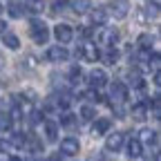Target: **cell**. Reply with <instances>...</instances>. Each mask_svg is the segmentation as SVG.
<instances>
[{
  "label": "cell",
  "instance_id": "obj_1",
  "mask_svg": "<svg viewBox=\"0 0 161 161\" xmlns=\"http://www.w3.org/2000/svg\"><path fill=\"white\" fill-rule=\"evenodd\" d=\"M29 36L34 38V43L45 45L47 40H49V27H47L40 18H34L31 23H29Z\"/></svg>",
  "mask_w": 161,
  "mask_h": 161
},
{
  "label": "cell",
  "instance_id": "obj_2",
  "mask_svg": "<svg viewBox=\"0 0 161 161\" xmlns=\"http://www.w3.org/2000/svg\"><path fill=\"white\" fill-rule=\"evenodd\" d=\"M78 150H80V143H78L76 136H65V139H60V150H58V154H63V157H74V154H78Z\"/></svg>",
  "mask_w": 161,
  "mask_h": 161
},
{
  "label": "cell",
  "instance_id": "obj_3",
  "mask_svg": "<svg viewBox=\"0 0 161 161\" xmlns=\"http://www.w3.org/2000/svg\"><path fill=\"white\" fill-rule=\"evenodd\" d=\"M76 56H80V58L90 60V63H94V60L101 58V52H98V47L94 43H83L80 47H76Z\"/></svg>",
  "mask_w": 161,
  "mask_h": 161
},
{
  "label": "cell",
  "instance_id": "obj_4",
  "mask_svg": "<svg viewBox=\"0 0 161 161\" xmlns=\"http://www.w3.org/2000/svg\"><path fill=\"white\" fill-rule=\"evenodd\" d=\"M54 36L58 40V45H65V43H72L74 40V29L69 25H65V23H60V25L54 27Z\"/></svg>",
  "mask_w": 161,
  "mask_h": 161
},
{
  "label": "cell",
  "instance_id": "obj_5",
  "mask_svg": "<svg viewBox=\"0 0 161 161\" xmlns=\"http://www.w3.org/2000/svg\"><path fill=\"white\" fill-rule=\"evenodd\" d=\"M94 38L98 40V43H103V45H114L119 40V29H112V27L98 29V31H94Z\"/></svg>",
  "mask_w": 161,
  "mask_h": 161
},
{
  "label": "cell",
  "instance_id": "obj_6",
  "mask_svg": "<svg viewBox=\"0 0 161 161\" xmlns=\"http://www.w3.org/2000/svg\"><path fill=\"white\" fill-rule=\"evenodd\" d=\"M110 94H112V103L114 105H121L128 98V87L121 83V80H114V83L110 85Z\"/></svg>",
  "mask_w": 161,
  "mask_h": 161
},
{
  "label": "cell",
  "instance_id": "obj_7",
  "mask_svg": "<svg viewBox=\"0 0 161 161\" xmlns=\"http://www.w3.org/2000/svg\"><path fill=\"white\" fill-rule=\"evenodd\" d=\"M45 56H47V60H52V63H63V60L69 58V52H67L63 45H54V47L47 49Z\"/></svg>",
  "mask_w": 161,
  "mask_h": 161
},
{
  "label": "cell",
  "instance_id": "obj_8",
  "mask_svg": "<svg viewBox=\"0 0 161 161\" xmlns=\"http://www.w3.org/2000/svg\"><path fill=\"white\" fill-rule=\"evenodd\" d=\"M87 78H90V85H92V90H101L103 85H108V74H105L103 69H92Z\"/></svg>",
  "mask_w": 161,
  "mask_h": 161
},
{
  "label": "cell",
  "instance_id": "obj_9",
  "mask_svg": "<svg viewBox=\"0 0 161 161\" xmlns=\"http://www.w3.org/2000/svg\"><path fill=\"white\" fill-rule=\"evenodd\" d=\"M123 143H125V136H123V132H114V134H110V136H108V141H105V148H108L110 152H119L121 148H123Z\"/></svg>",
  "mask_w": 161,
  "mask_h": 161
},
{
  "label": "cell",
  "instance_id": "obj_10",
  "mask_svg": "<svg viewBox=\"0 0 161 161\" xmlns=\"http://www.w3.org/2000/svg\"><path fill=\"white\" fill-rule=\"evenodd\" d=\"M110 11L114 14V18H125L128 11H130L128 0H112V3H110Z\"/></svg>",
  "mask_w": 161,
  "mask_h": 161
},
{
  "label": "cell",
  "instance_id": "obj_11",
  "mask_svg": "<svg viewBox=\"0 0 161 161\" xmlns=\"http://www.w3.org/2000/svg\"><path fill=\"white\" fill-rule=\"evenodd\" d=\"M128 154H130V159H139L143 154V143L139 139H130L128 141Z\"/></svg>",
  "mask_w": 161,
  "mask_h": 161
},
{
  "label": "cell",
  "instance_id": "obj_12",
  "mask_svg": "<svg viewBox=\"0 0 161 161\" xmlns=\"http://www.w3.org/2000/svg\"><path fill=\"white\" fill-rule=\"evenodd\" d=\"M112 128L110 119H94V134H108Z\"/></svg>",
  "mask_w": 161,
  "mask_h": 161
},
{
  "label": "cell",
  "instance_id": "obj_13",
  "mask_svg": "<svg viewBox=\"0 0 161 161\" xmlns=\"http://www.w3.org/2000/svg\"><path fill=\"white\" fill-rule=\"evenodd\" d=\"M45 136H47V141H58V123L56 121H45Z\"/></svg>",
  "mask_w": 161,
  "mask_h": 161
},
{
  "label": "cell",
  "instance_id": "obj_14",
  "mask_svg": "<svg viewBox=\"0 0 161 161\" xmlns=\"http://www.w3.org/2000/svg\"><path fill=\"white\" fill-rule=\"evenodd\" d=\"M3 45H5L7 49H20V40H18V36H16V34L7 31V34L3 36Z\"/></svg>",
  "mask_w": 161,
  "mask_h": 161
},
{
  "label": "cell",
  "instance_id": "obj_15",
  "mask_svg": "<svg viewBox=\"0 0 161 161\" xmlns=\"http://www.w3.org/2000/svg\"><path fill=\"white\" fill-rule=\"evenodd\" d=\"M148 108H150V103H136V105L132 108V119L143 121V119L148 116Z\"/></svg>",
  "mask_w": 161,
  "mask_h": 161
},
{
  "label": "cell",
  "instance_id": "obj_16",
  "mask_svg": "<svg viewBox=\"0 0 161 161\" xmlns=\"http://www.w3.org/2000/svg\"><path fill=\"white\" fill-rule=\"evenodd\" d=\"M72 9L76 14H87V11H92V0H74Z\"/></svg>",
  "mask_w": 161,
  "mask_h": 161
},
{
  "label": "cell",
  "instance_id": "obj_17",
  "mask_svg": "<svg viewBox=\"0 0 161 161\" xmlns=\"http://www.w3.org/2000/svg\"><path fill=\"white\" fill-rule=\"evenodd\" d=\"M60 125H63V128H67V130H74V128L78 125V119H76L72 112H65L63 116H60Z\"/></svg>",
  "mask_w": 161,
  "mask_h": 161
},
{
  "label": "cell",
  "instance_id": "obj_18",
  "mask_svg": "<svg viewBox=\"0 0 161 161\" xmlns=\"http://www.w3.org/2000/svg\"><path fill=\"white\" fill-rule=\"evenodd\" d=\"M7 11L11 18H23L25 16V5H20V3H9L7 5Z\"/></svg>",
  "mask_w": 161,
  "mask_h": 161
},
{
  "label": "cell",
  "instance_id": "obj_19",
  "mask_svg": "<svg viewBox=\"0 0 161 161\" xmlns=\"http://www.w3.org/2000/svg\"><path fill=\"white\" fill-rule=\"evenodd\" d=\"M80 119H83V121H94L96 119V108L85 103L83 108H80Z\"/></svg>",
  "mask_w": 161,
  "mask_h": 161
},
{
  "label": "cell",
  "instance_id": "obj_20",
  "mask_svg": "<svg viewBox=\"0 0 161 161\" xmlns=\"http://www.w3.org/2000/svg\"><path fill=\"white\" fill-rule=\"evenodd\" d=\"M101 58L105 60V65H114L116 60H119V49H114V47H108V49H105V54L101 56Z\"/></svg>",
  "mask_w": 161,
  "mask_h": 161
},
{
  "label": "cell",
  "instance_id": "obj_21",
  "mask_svg": "<svg viewBox=\"0 0 161 161\" xmlns=\"http://www.w3.org/2000/svg\"><path fill=\"white\" fill-rule=\"evenodd\" d=\"M92 20H94V25H105L108 23V11L105 9H94L92 11Z\"/></svg>",
  "mask_w": 161,
  "mask_h": 161
},
{
  "label": "cell",
  "instance_id": "obj_22",
  "mask_svg": "<svg viewBox=\"0 0 161 161\" xmlns=\"http://www.w3.org/2000/svg\"><path fill=\"white\" fill-rule=\"evenodd\" d=\"M152 43H154V38H152L150 34H141V36H139V47H141V49H150Z\"/></svg>",
  "mask_w": 161,
  "mask_h": 161
},
{
  "label": "cell",
  "instance_id": "obj_23",
  "mask_svg": "<svg viewBox=\"0 0 161 161\" xmlns=\"http://www.w3.org/2000/svg\"><path fill=\"white\" fill-rule=\"evenodd\" d=\"M9 146H16V148H25V146H27V143H25V136L20 134V132L11 134V141H9Z\"/></svg>",
  "mask_w": 161,
  "mask_h": 161
},
{
  "label": "cell",
  "instance_id": "obj_24",
  "mask_svg": "<svg viewBox=\"0 0 161 161\" xmlns=\"http://www.w3.org/2000/svg\"><path fill=\"white\" fill-rule=\"evenodd\" d=\"M148 65H152V69H154V72H159V65H161V58H159V54H157V52L148 56Z\"/></svg>",
  "mask_w": 161,
  "mask_h": 161
},
{
  "label": "cell",
  "instance_id": "obj_25",
  "mask_svg": "<svg viewBox=\"0 0 161 161\" xmlns=\"http://www.w3.org/2000/svg\"><path fill=\"white\" fill-rule=\"evenodd\" d=\"M25 5H27L31 11H40L45 3H43V0H25Z\"/></svg>",
  "mask_w": 161,
  "mask_h": 161
},
{
  "label": "cell",
  "instance_id": "obj_26",
  "mask_svg": "<svg viewBox=\"0 0 161 161\" xmlns=\"http://www.w3.org/2000/svg\"><path fill=\"white\" fill-rule=\"evenodd\" d=\"M80 74H83V72H80V67L74 65V67L69 69V80H72V83H78V80H80Z\"/></svg>",
  "mask_w": 161,
  "mask_h": 161
},
{
  "label": "cell",
  "instance_id": "obj_27",
  "mask_svg": "<svg viewBox=\"0 0 161 161\" xmlns=\"http://www.w3.org/2000/svg\"><path fill=\"white\" fill-rule=\"evenodd\" d=\"M78 36H83V38H94V31L90 27H78Z\"/></svg>",
  "mask_w": 161,
  "mask_h": 161
},
{
  "label": "cell",
  "instance_id": "obj_28",
  "mask_svg": "<svg viewBox=\"0 0 161 161\" xmlns=\"http://www.w3.org/2000/svg\"><path fill=\"white\" fill-rule=\"evenodd\" d=\"M54 11H63L65 7H67V0H54Z\"/></svg>",
  "mask_w": 161,
  "mask_h": 161
},
{
  "label": "cell",
  "instance_id": "obj_29",
  "mask_svg": "<svg viewBox=\"0 0 161 161\" xmlns=\"http://www.w3.org/2000/svg\"><path fill=\"white\" fill-rule=\"evenodd\" d=\"M40 119H43V114H40V112H31V116H29V121H31L34 125H36V123H40Z\"/></svg>",
  "mask_w": 161,
  "mask_h": 161
},
{
  "label": "cell",
  "instance_id": "obj_30",
  "mask_svg": "<svg viewBox=\"0 0 161 161\" xmlns=\"http://www.w3.org/2000/svg\"><path fill=\"white\" fill-rule=\"evenodd\" d=\"M7 148H9V141L0 139V152H7Z\"/></svg>",
  "mask_w": 161,
  "mask_h": 161
},
{
  "label": "cell",
  "instance_id": "obj_31",
  "mask_svg": "<svg viewBox=\"0 0 161 161\" xmlns=\"http://www.w3.org/2000/svg\"><path fill=\"white\" fill-rule=\"evenodd\" d=\"M5 31H7V23H5L3 18H0V34H5Z\"/></svg>",
  "mask_w": 161,
  "mask_h": 161
},
{
  "label": "cell",
  "instance_id": "obj_32",
  "mask_svg": "<svg viewBox=\"0 0 161 161\" xmlns=\"http://www.w3.org/2000/svg\"><path fill=\"white\" fill-rule=\"evenodd\" d=\"M7 161H23V159H20V157H9Z\"/></svg>",
  "mask_w": 161,
  "mask_h": 161
},
{
  "label": "cell",
  "instance_id": "obj_33",
  "mask_svg": "<svg viewBox=\"0 0 161 161\" xmlns=\"http://www.w3.org/2000/svg\"><path fill=\"white\" fill-rule=\"evenodd\" d=\"M3 63H5V60H3V54H0V67H3Z\"/></svg>",
  "mask_w": 161,
  "mask_h": 161
},
{
  "label": "cell",
  "instance_id": "obj_34",
  "mask_svg": "<svg viewBox=\"0 0 161 161\" xmlns=\"http://www.w3.org/2000/svg\"><path fill=\"white\" fill-rule=\"evenodd\" d=\"M98 161H105V159H98Z\"/></svg>",
  "mask_w": 161,
  "mask_h": 161
},
{
  "label": "cell",
  "instance_id": "obj_35",
  "mask_svg": "<svg viewBox=\"0 0 161 161\" xmlns=\"http://www.w3.org/2000/svg\"><path fill=\"white\" fill-rule=\"evenodd\" d=\"M38 161H43V159H38Z\"/></svg>",
  "mask_w": 161,
  "mask_h": 161
}]
</instances>
